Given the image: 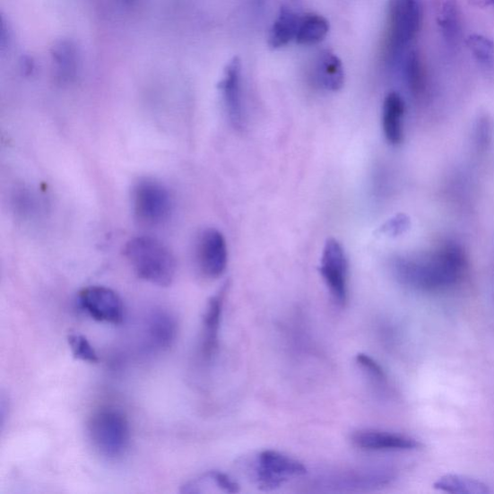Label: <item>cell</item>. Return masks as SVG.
<instances>
[{
  "label": "cell",
  "instance_id": "cell-1",
  "mask_svg": "<svg viewBox=\"0 0 494 494\" xmlns=\"http://www.w3.org/2000/svg\"><path fill=\"white\" fill-rule=\"evenodd\" d=\"M398 282L422 290H438L457 284L466 269V260L457 246H446L428 259L400 257L392 265Z\"/></svg>",
  "mask_w": 494,
  "mask_h": 494
},
{
  "label": "cell",
  "instance_id": "cell-2",
  "mask_svg": "<svg viewBox=\"0 0 494 494\" xmlns=\"http://www.w3.org/2000/svg\"><path fill=\"white\" fill-rule=\"evenodd\" d=\"M124 256L141 280L159 287H169L175 280L177 263L173 252L161 240L135 237L124 247Z\"/></svg>",
  "mask_w": 494,
  "mask_h": 494
},
{
  "label": "cell",
  "instance_id": "cell-3",
  "mask_svg": "<svg viewBox=\"0 0 494 494\" xmlns=\"http://www.w3.org/2000/svg\"><path fill=\"white\" fill-rule=\"evenodd\" d=\"M422 21V0H388L385 42V57L388 65H399L420 32Z\"/></svg>",
  "mask_w": 494,
  "mask_h": 494
},
{
  "label": "cell",
  "instance_id": "cell-4",
  "mask_svg": "<svg viewBox=\"0 0 494 494\" xmlns=\"http://www.w3.org/2000/svg\"><path fill=\"white\" fill-rule=\"evenodd\" d=\"M88 434L94 448L103 457L116 460L128 449L131 429L128 420L116 409H100L88 423Z\"/></svg>",
  "mask_w": 494,
  "mask_h": 494
},
{
  "label": "cell",
  "instance_id": "cell-5",
  "mask_svg": "<svg viewBox=\"0 0 494 494\" xmlns=\"http://www.w3.org/2000/svg\"><path fill=\"white\" fill-rule=\"evenodd\" d=\"M132 210L139 224L150 228L162 225L173 210L169 189L155 179H139L132 189Z\"/></svg>",
  "mask_w": 494,
  "mask_h": 494
},
{
  "label": "cell",
  "instance_id": "cell-6",
  "mask_svg": "<svg viewBox=\"0 0 494 494\" xmlns=\"http://www.w3.org/2000/svg\"><path fill=\"white\" fill-rule=\"evenodd\" d=\"M307 467L283 453L265 450L261 452L252 465L253 478L263 490L281 488L289 480L307 474Z\"/></svg>",
  "mask_w": 494,
  "mask_h": 494
},
{
  "label": "cell",
  "instance_id": "cell-7",
  "mask_svg": "<svg viewBox=\"0 0 494 494\" xmlns=\"http://www.w3.org/2000/svg\"><path fill=\"white\" fill-rule=\"evenodd\" d=\"M321 274L338 307L348 300V261L343 247L334 238L327 239L321 261Z\"/></svg>",
  "mask_w": 494,
  "mask_h": 494
},
{
  "label": "cell",
  "instance_id": "cell-8",
  "mask_svg": "<svg viewBox=\"0 0 494 494\" xmlns=\"http://www.w3.org/2000/svg\"><path fill=\"white\" fill-rule=\"evenodd\" d=\"M82 309L97 322L119 325L124 319V306L121 298L110 288L90 286L79 294Z\"/></svg>",
  "mask_w": 494,
  "mask_h": 494
},
{
  "label": "cell",
  "instance_id": "cell-9",
  "mask_svg": "<svg viewBox=\"0 0 494 494\" xmlns=\"http://www.w3.org/2000/svg\"><path fill=\"white\" fill-rule=\"evenodd\" d=\"M195 256L200 272L209 278H219L227 267L228 249L224 236L214 228H207L197 237Z\"/></svg>",
  "mask_w": 494,
  "mask_h": 494
},
{
  "label": "cell",
  "instance_id": "cell-10",
  "mask_svg": "<svg viewBox=\"0 0 494 494\" xmlns=\"http://www.w3.org/2000/svg\"><path fill=\"white\" fill-rule=\"evenodd\" d=\"M240 77H242V65L238 57H234L224 70L220 88L227 117L234 128L238 131L246 126Z\"/></svg>",
  "mask_w": 494,
  "mask_h": 494
},
{
  "label": "cell",
  "instance_id": "cell-11",
  "mask_svg": "<svg viewBox=\"0 0 494 494\" xmlns=\"http://www.w3.org/2000/svg\"><path fill=\"white\" fill-rule=\"evenodd\" d=\"M354 446L365 451H412L422 446L420 441L400 434L377 429H363L351 437Z\"/></svg>",
  "mask_w": 494,
  "mask_h": 494
},
{
  "label": "cell",
  "instance_id": "cell-12",
  "mask_svg": "<svg viewBox=\"0 0 494 494\" xmlns=\"http://www.w3.org/2000/svg\"><path fill=\"white\" fill-rule=\"evenodd\" d=\"M228 285L220 289L208 301L203 319L202 352L206 359L214 356L219 348V335Z\"/></svg>",
  "mask_w": 494,
  "mask_h": 494
},
{
  "label": "cell",
  "instance_id": "cell-13",
  "mask_svg": "<svg viewBox=\"0 0 494 494\" xmlns=\"http://www.w3.org/2000/svg\"><path fill=\"white\" fill-rule=\"evenodd\" d=\"M146 334L152 347L160 351L168 350L178 334V324L169 311L156 309L147 316Z\"/></svg>",
  "mask_w": 494,
  "mask_h": 494
},
{
  "label": "cell",
  "instance_id": "cell-14",
  "mask_svg": "<svg viewBox=\"0 0 494 494\" xmlns=\"http://www.w3.org/2000/svg\"><path fill=\"white\" fill-rule=\"evenodd\" d=\"M438 29L449 45L457 44L461 35V14L457 0H433Z\"/></svg>",
  "mask_w": 494,
  "mask_h": 494
},
{
  "label": "cell",
  "instance_id": "cell-15",
  "mask_svg": "<svg viewBox=\"0 0 494 494\" xmlns=\"http://www.w3.org/2000/svg\"><path fill=\"white\" fill-rule=\"evenodd\" d=\"M404 109V101L400 94L391 92L385 99L383 107V129L387 142L392 145H398L403 141V118Z\"/></svg>",
  "mask_w": 494,
  "mask_h": 494
},
{
  "label": "cell",
  "instance_id": "cell-16",
  "mask_svg": "<svg viewBox=\"0 0 494 494\" xmlns=\"http://www.w3.org/2000/svg\"><path fill=\"white\" fill-rule=\"evenodd\" d=\"M50 54L56 65L57 78L62 82H71L78 70L77 47L71 40L61 39L54 44Z\"/></svg>",
  "mask_w": 494,
  "mask_h": 494
},
{
  "label": "cell",
  "instance_id": "cell-17",
  "mask_svg": "<svg viewBox=\"0 0 494 494\" xmlns=\"http://www.w3.org/2000/svg\"><path fill=\"white\" fill-rule=\"evenodd\" d=\"M316 80L328 91H338L344 85L345 74L341 60L332 52L322 53L316 63Z\"/></svg>",
  "mask_w": 494,
  "mask_h": 494
},
{
  "label": "cell",
  "instance_id": "cell-18",
  "mask_svg": "<svg viewBox=\"0 0 494 494\" xmlns=\"http://www.w3.org/2000/svg\"><path fill=\"white\" fill-rule=\"evenodd\" d=\"M299 21L300 17L294 11L282 7L270 31V46L280 48L296 39Z\"/></svg>",
  "mask_w": 494,
  "mask_h": 494
},
{
  "label": "cell",
  "instance_id": "cell-19",
  "mask_svg": "<svg viewBox=\"0 0 494 494\" xmlns=\"http://www.w3.org/2000/svg\"><path fill=\"white\" fill-rule=\"evenodd\" d=\"M329 31L325 18L316 14L300 17L296 41L299 45L312 46L322 42Z\"/></svg>",
  "mask_w": 494,
  "mask_h": 494
},
{
  "label": "cell",
  "instance_id": "cell-20",
  "mask_svg": "<svg viewBox=\"0 0 494 494\" xmlns=\"http://www.w3.org/2000/svg\"><path fill=\"white\" fill-rule=\"evenodd\" d=\"M434 488L442 492L453 494H487L489 487L481 481L455 474L440 477L434 484Z\"/></svg>",
  "mask_w": 494,
  "mask_h": 494
},
{
  "label": "cell",
  "instance_id": "cell-21",
  "mask_svg": "<svg viewBox=\"0 0 494 494\" xmlns=\"http://www.w3.org/2000/svg\"><path fill=\"white\" fill-rule=\"evenodd\" d=\"M403 77L410 91L420 95L424 90V69L420 56L415 49H409L400 61Z\"/></svg>",
  "mask_w": 494,
  "mask_h": 494
},
{
  "label": "cell",
  "instance_id": "cell-22",
  "mask_svg": "<svg viewBox=\"0 0 494 494\" xmlns=\"http://www.w3.org/2000/svg\"><path fill=\"white\" fill-rule=\"evenodd\" d=\"M478 65L489 72L494 71V43L488 37L472 34L466 41Z\"/></svg>",
  "mask_w": 494,
  "mask_h": 494
},
{
  "label": "cell",
  "instance_id": "cell-23",
  "mask_svg": "<svg viewBox=\"0 0 494 494\" xmlns=\"http://www.w3.org/2000/svg\"><path fill=\"white\" fill-rule=\"evenodd\" d=\"M68 343L75 360L96 364L99 357L91 342L81 334H71L68 337Z\"/></svg>",
  "mask_w": 494,
  "mask_h": 494
},
{
  "label": "cell",
  "instance_id": "cell-24",
  "mask_svg": "<svg viewBox=\"0 0 494 494\" xmlns=\"http://www.w3.org/2000/svg\"><path fill=\"white\" fill-rule=\"evenodd\" d=\"M357 361L361 368L369 374L371 377L376 379L378 383H386V376L383 370L381 365H379L376 360H374L367 354L360 353L357 357Z\"/></svg>",
  "mask_w": 494,
  "mask_h": 494
},
{
  "label": "cell",
  "instance_id": "cell-25",
  "mask_svg": "<svg viewBox=\"0 0 494 494\" xmlns=\"http://www.w3.org/2000/svg\"><path fill=\"white\" fill-rule=\"evenodd\" d=\"M212 473L220 490L226 493H237L239 491V486L231 477L219 472H212Z\"/></svg>",
  "mask_w": 494,
  "mask_h": 494
},
{
  "label": "cell",
  "instance_id": "cell-26",
  "mask_svg": "<svg viewBox=\"0 0 494 494\" xmlns=\"http://www.w3.org/2000/svg\"><path fill=\"white\" fill-rule=\"evenodd\" d=\"M21 66L24 74H30L33 71L34 63L30 56H23L21 61Z\"/></svg>",
  "mask_w": 494,
  "mask_h": 494
},
{
  "label": "cell",
  "instance_id": "cell-27",
  "mask_svg": "<svg viewBox=\"0 0 494 494\" xmlns=\"http://www.w3.org/2000/svg\"><path fill=\"white\" fill-rule=\"evenodd\" d=\"M480 4H483V5H491L494 6V0H478Z\"/></svg>",
  "mask_w": 494,
  "mask_h": 494
},
{
  "label": "cell",
  "instance_id": "cell-28",
  "mask_svg": "<svg viewBox=\"0 0 494 494\" xmlns=\"http://www.w3.org/2000/svg\"><path fill=\"white\" fill-rule=\"evenodd\" d=\"M126 2H131V0H126Z\"/></svg>",
  "mask_w": 494,
  "mask_h": 494
}]
</instances>
